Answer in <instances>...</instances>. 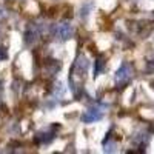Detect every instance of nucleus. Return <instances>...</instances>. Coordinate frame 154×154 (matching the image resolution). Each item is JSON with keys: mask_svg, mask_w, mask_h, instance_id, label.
Here are the masks:
<instances>
[{"mask_svg": "<svg viewBox=\"0 0 154 154\" xmlns=\"http://www.w3.org/2000/svg\"><path fill=\"white\" fill-rule=\"evenodd\" d=\"M86 72H88V60H86L85 56L80 54V56H77L74 65H72L71 75H69V80H74L75 79V82L69 83L74 93H79V89L82 88V82L85 80Z\"/></svg>", "mask_w": 154, "mask_h": 154, "instance_id": "nucleus-1", "label": "nucleus"}, {"mask_svg": "<svg viewBox=\"0 0 154 154\" xmlns=\"http://www.w3.org/2000/svg\"><path fill=\"white\" fill-rule=\"evenodd\" d=\"M72 34H74V28L68 22H62L54 26V37L57 40H68V38L72 37Z\"/></svg>", "mask_w": 154, "mask_h": 154, "instance_id": "nucleus-2", "label": "nucleus"}, {"mask_svg": "<svg viewBox=\"0 0 154 154\" xmlns=\"http://www.w3.org/2000/svg\"><path fill=\"white\" fill-rule=\"evenodd\" d=\"M103 117V111H102L100 106H91L88 108L83 116H82V122L83 123H93V122H97Z\"/></svg>", "mask_w": 154, "mask_h": 154, "instance_id": "nucleus-3", "label": "nucleus"}, {"mask_svg": "<svg viewBox=\"0 0 154 154\" xmlns=\"http://www.w3.org/2000/svg\"><path fill=\"white\" fill-rule=\"evenodd\" d=\"M130 79H131V66L128 65V63H123V65L119 68V71L116 72V83L123 85Z\"/></svg>", "mask_w": 154, "mask_h": 154, "instance_id": "nucleus-4", "label": "nucleus"}, {"mask_svg": "<svg viewBox=\"0 0 154 154\" xmlns=\"http://www.w3.org/2000/svg\"><path fill=\"white\" fill-rule=\"evenodd\" d=\"M38 35H40V26H37L34 23H29L26 26V31H25V43L32 45L37 40Z\"/></svg>", "mask_w": 154, "mask_h": 154, "instance_id": "nucleus-5", "label": "nucleus"}, {"mask_svg": "<svg viewBox=\"0 0 154 154\" xmlns=\"http://www.w3.org/2000/svg\"><path fill=\"white\" fill-rule=\"evenodd\" d=\"M53 139H54V133L51 131V128L49 130H43L40 133H37V142L38 143H49Z\"/></svg>", "mask_w": 154, "mask_h": 154, "instance_id": "nucleus-6", "label": "nucleus"}, {"mask_svg": "<svg viewBox=\"0 0 154 154\" xmlns=\"http://www.w3.org/2000/svg\"><path fill=\"white\" fill-rule=\"evenodd\" d=\"M103 68H105V62H103V59H97V62H96V69H94V74H96V75H99L102 71H103Z\"/></svg>", "mask_w": 154, "mask_h": 154, "instance_id": "nucleus-7", "label": "nucleus"}, {"mask_svg": "<svg viewBox=\"0 0 154 154\" xmlns=\"http://www.w3.org/2000/svg\"><path fill=\"white\" fill-rule=\"evenodd\" d=\"M6 57H8V53H6V49L0 48V62H2V60H5Z\"/></svg>", "mask_w": 154, "mask_h": 154, "instance_id": "nucleus-8", "label": "nucleus"}, {"mask_svg": "<svg viewBox=\"0 0 154 154\" xmlns=\"http://www.w3.org/2000/svg\"><path fill=\"white\" fill-rule=\"evenodd\" d=\"M5 16H6V12H5V11H3L2 8H0V20H2V19H3Z\"/></svg>", "mask_w": 154, "mask_h": 154, "instance_id": "nucleus-9", "label": "nucleus"}]
</instances>
